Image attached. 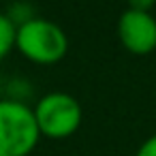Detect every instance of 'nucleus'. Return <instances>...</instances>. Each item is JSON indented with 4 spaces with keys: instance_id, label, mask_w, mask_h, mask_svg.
<instances>
[{
    "instance_id": "obj_5",
    "label": "nucleus",
    "mask_w": 156,
    "mask_h": 156,
    "mask_svg": "<svg viewBox=\"0 0 156 156\" xmlns=\"http://www.w3.org/2000/svg\"><path fill=\"white\" fill-rule=\"evenodd\" d=\"M15 32L17 26L9 17V13H0V60L15 49Z\"/></svg>"
},
{
    "instance_id": "obj_3",
    "label": "nucleus",
    "mask_w": 156,
    "mask_h": 156,
    "mask_svg": "<svg viewBox=\"0 0 156 156\" xmlns=\"http://www.w3.org/2000/svg\"><path fill=\"white\" fill-rule=\"evenodd\" d=\"M41 137L66 139L75 135L81 126L83 111L79 101L69 92H49L37 101L32 107Z\"/></svg>"
},
{
    "instance_id": "obj_6",
    "label": "nucleus",
    "mask_w": 156,
    "mask_h": 156,
    "mask_svg": "<svg viewBox=\"0 0 156 156\" xmlns=\"http://www.w3.org/2000/svg\"><path fill=\"white\" fill-rule=\"evenodd\" d=\"M135 156H156V135L147 137V139L139 145V150H137Z\"/></svg>"
},
{
    "instance_id": "obj_1",
    "label": "nucleus",
    "mask_w": 156,
    "mask_h": 156,
    "mask_svg": "<svg viewBox=\"0 0 156 156\" xmlns=\"http://www.w3.org/2000/svg\"><path fill=\"white\" fill-rule=\"evenodd\" d=\"M15 49L34 64H56L69 51V37L58 24L30 17L17 26Z\"/></svg>"
},
{
    "instance_id": "obj_2",
    "label": "nucleus",
    "mask_w": 156,
    "mask_h": 156,
    "mask_svg": "<svg viewBox=\"0 0 156 156\" xmlns=\"http://www.w3.org/2000/svg\"><path fill=\"white\" fill-rule=\"evenodd\" d=\"M39 139L32 107L22 101L0 98V156H28Z\"/></svg>"
},
{
    "instance_id": "obj_4",
    "label": "nucleus",
    "mask_w": 156,
    "mask_h": 156,
    "mask_svg": "<svg viewBox=\"0 0 156 156\" xmlns=\"http://www.w3.org/2000/svg\"><path fill=\"white\" fill-rule=\"evenodd\" d=\"M118 37L126 51L145 56L156 49V17L150 11L126 9L118 20Z\"/></svg>"
},
{
    "instance_id": "obj_7",
    "label": "nucleus",
    "mask_w": 156,
    "mask_h": 156,
    "mask_svg": "<svg viewBox=\"0 0 156 156\" xmlns=\"http://www.w3.org/2000/svg\"><path fill=\"white\" fill-rule=\"evenodd\" d=\"M156 5V0H128V9L135 11H150Z\"/></svg>"
}]
</instances>
